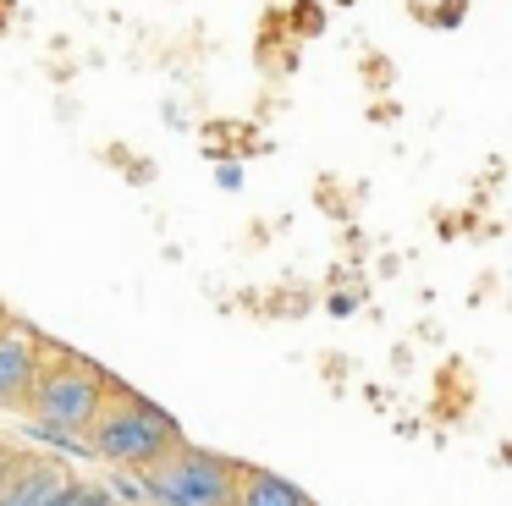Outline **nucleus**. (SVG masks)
I'll use <instances>...</instances> for the list:
<instances>
[{"label": "nucleus", "mask_w": 512, "mask_h": 506, "mask_svg": "<svg viewBox=\"0 0 512 506\" xmlns=\"http://www.w3.org/2000/svg\"><path fill=\"white\" fill-rule=\"evenodd\" d=\"M83 440H89V451L100 462L149 473L155 462H166L171 451L182 446V429H177V418L160 413L149 396H138V391H127V385L111 380V391H105L94 424L83 429Z\"/></svg>", "instance_id": "1"}, {"label": "nucleus", "mask_w": 512, "mask_h": 506, "mask_svg": "<svg viewBox=\"0 0 512 506\" xmlns=\"http://www.w3.org/2000/svg\"><path fill=\"white\" fill-rule=\"evenodd\" d=\"M105 391H111V374H105L100 363L45 341V363H39V374H34V391H28L23 413H34V424L56 440H83V429L94 424Z\"/></svg>", "instance_id": "2"}, {"label": "nucleus", "mask_w": 512, "mask_h": 506, "mask_svg": "<svg viewBox=\"0 0 512 506\" xmlns=\"http://www.w3.org/2000/svg\"><path fill=\"white\" fill-rule=\"evenodd\" d=\"M232 490H237V462L221 457V451L188 446V440L144 473L149 506H232Z\"/></svg>", "instance_id": "3"}, {"label": "nucleus", "mask_w": 512, "mask_h": 506, "mask_svg": "<svg viewBox=\"0 0 512 506\" xmlns=\"http://www.w3.org/2000/svg\"><path fill=\"white\" fill-rule=\"evenodd\" d=\"M39 363H45V336L28 319L6 314L0 319V413H23L28 407Z\"/></svg>", "instance_id": "4"}, {"label": "nucleus", "mask_w": 512, "mask_h": 506, "mask_svg": "<svg viewBox=\"0 0 512 506\" xmlns=\"http://www.w3.org/2000/svg\"><path fill=\"white\" fill-rule=\"evenodd\" d=\"M72 473L56 457H12L0 473V506H45Z\"/></svg>", "instance_id": "5"}, {"label": "nucleus", "mask_w": 512, "mask_h": 506, "mask_svg": "<svg viewBox=\"0 0 512 506\" xmlns=\"http://www.w3.org/2000/svg\"><path fill=\"white\" fill-rule=\"evenodd\" d=\"M232 506H320L309 490H298L292 479L270 468H248L237 462V490H232Z\"/></svg>", "instance_id": "6"}, {"label": "nucleus", "mask_w": 512, "mask_h": 506, "mask_svg": "<svg viewBox=\"0 0 512 506\" xmlns=\"http://www.w3.org/2000/svg\"><path fill=\"white\" fill-rule=\"evenodd\" d=\"M67 506H116V490H105V484H83V479H78V490H72Z\"/></svg>", "instance_id": "7"}, {"label": "nucleus", "mask_w": 512, "mask_h": 506, "mask_svg": "<svg viewBox=\"0 0 512 506\" xmlns=\"http://www.w3.org/2000/svg\"><path fill=\"white\" fill-rule=\"evenodd\" d=\"M6 462H12V451H6V440H0V473H6Z\"/></svg>", "instance_id": "8"}, {"label": "nucleus", "mask_w": 512, "mask_h": 506, "mask_svg": "<svg viewBox=\"0 0 512 506\" xmlns=\"http://www.w3.org/2000/svg\"><path fill=\"white\" fill-rule=\"evenodd\" d=\"M0 319H6V308H0Z\"/></svg>", "instance_id": "9"}]
</instances>
